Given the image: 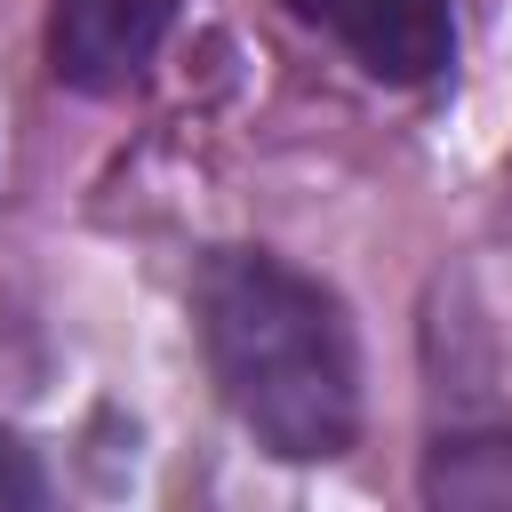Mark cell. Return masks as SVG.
Listing matches in <instances>:
<instances>
[{
    "label": "cell",
    "mask_w": 512,
    "mask_h": 512,
    "mask_svg": "<svg viewBox=\"0 0 512 512\" xmlns=\"http://www.w3.org/2000/svg\"><path fill=\"white\" fill-rule=\"evenodd\" d=\"M192 320L208 376L224 408L256 432V448L288 464H328L360 432V344L344 304L264 256V248H216L192 272Z\"/></svg>",
    "instance_id": "obj_1"
},
{
    "label": "cell",
    "mask_w": 512,
    "mask_h": 512,
    "mask_svg": "<svg viewBox=\"0 0 512 512\" xmlns=\"http://www.w3.org/2000/svg\"><path fill=\"white\" fill-rule=\"evenodd\" d=\"M288 16L328 32L368 80H392V88H424L456 64L448 0H288Z\"/></svg>",
    "instance_id": "obj_2"
},
{
    "label": "cell",
    "mask_w": 512,
    "mask_h": 512,
    "mask_svg": "<svg viewBox=\"0 0 512 512\" xmlns=\"http://www.w3.org/2000/svg\"><path fill=\"white\" fill-rule=\"evenodd\" d=\"M184 0H48V72L80 96L128 88Z\"/></svg>",
    "instance_id": "obj_3"
},
{
    "label": "cell",
    "mask_w": 512,
    "mask_h": 512,
    "mask_svg": "<svg viewBox=\"0 0 512 512\" xmlns=\"http://www.w3.org/2000/svg\"><path fill=\"white\" fill-rule=\"evenodd\" d=\"M424 496L432 504H512V416L432 440Z\"/></svg>",
    "instance_id": "obj_4"
},
{
    "label": "cell",
    "mask_w": 512,
    "mask_h": 512,
    "mask_svg": "<svg viewBox=\"0 0 512 512\" xmlns=\"http://www.w3.org/2000/svg\"><path fill=\"white\" fill-rule=\"evenodd\" d=\"M40 504H48V472L16 432H0V512H40Z\"/></svg>",
    "instance_id": "obj_5"
}]
</instances>
